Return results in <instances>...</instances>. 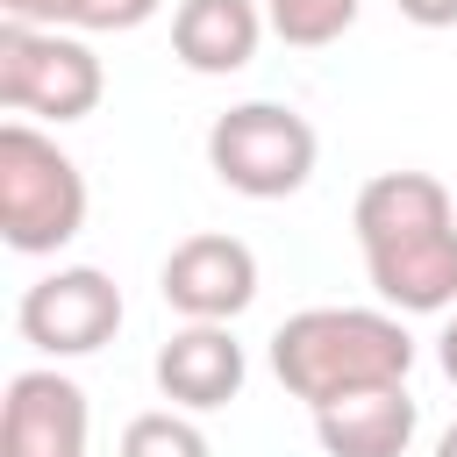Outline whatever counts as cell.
Returning a JSON list of instances; mask_svg holds the SVG:
<instances>
[{"label":"cell","mask_w":457,"mask_h":457,"mask_svg":"<svg viewBox=\"0 0 457 457\" xmlns=\"http://www.w3.org/2000/svg\"><path fill=\"white\" fill-rule=\"evenodd\" d=\"M264 21L293 50H321L357 21V0H264Z\"/></svg>","instance_id":"cell-12"},{"label":"cell","mask_w":457,"mask_h":457,"mask_svg":"<svg viewBox=\"0 0 457 457\" xmlns=\"http://www.w3.org/2000/svg\"><path fill=\"white\" fill-rule=\"evenodd\" d=\"M157 293L179 321H236L257 300V250L243 236L200 228V236L171 243V257L157 271Z\"/></svg>","instance_id":"cell-7"},{"label":"cell","mask_w":457,"mask_h":457,"mask_svg":"<svg viewBox=\"0 0 457 457\" xmlns=\"http://www.w3.org/2000/svg\"><path fill=\"white\" fill-rule=\"evenodd\" d=\"M271 371L293 400L328 407L364 386H400L414 371V336L393 307H300L271 336Z\"/></svg>","instance_id":"cell-2"},{"label":"cell","mask_w":457,"mask_h":457,"mask_svg":"<svg viewBox=\"0 0 457 457\" xmlns=\"http://www.w3.org/2000/svg\"><path fill=\"white\" fill-rule=\"evenodd\" d=\"M164 0H79V29L93 36H121V29H143Z\"/></svg>","instance_id":"cell-14"},{"label":"cell","mask_w":457,"mask_h":457,"mask_svg":"<svg viewBox=\"0 0 457 457\" xmlns=\"http://www.w3.org/2000/svg\"><path fill=\"white\" fill-rule=\"evenodd\" d=\"M414 428H421V407H414L407 378L400 386H364V393H343V400L314 407V436H321L328 457H407Z\"/></svg>","instance_id":"cell-10"},{"label":"cell","mask_w":457,"mask_h":457,"mask_svg":"<svg viewBox=\"0 0 457 457\" xmlns=\"http://www.w3.org/2000/svg\"><path fill=\"white\" fill-rule=\"evenodd\" d=\"M371 293L393 314H450L457 307V193L428 171H378L350 207Z\"/></svg>","instance_id":"cell-1"},{"label":"cell","mask_w":457,"mask_h":457,"mask_svg":"<svg viewBox=\"0 0 457 457\" xmlns=\"http://www.w3.org/2000/svg\"><path fill=\"white\" fill-rule=\"evenodd\" d=\"M414 29H457V0H393Z\"/></svg>","instance_id":"cell-16"},{"label":"cell","mask_w":457,"mask_h":457,"mask_svg":"<svg viewBox=\"0 0 457 457\" xmlns=\"http://www.w3.org/2000/svg\"><path fill=\"white\" fill-rule=\"evenodd\" d=\"M107 93V71L86 36L71 29H21L0 21V107L21 121H86Z\"/></svg>","instance_id":"cell-5"},{"label":"cell","mask_w":457,"mask_h":457,"mask_svg":"<svg viewBox=\"0 0 457 457\" xmlns=\"http://www.w3.org/2000/svg\"><path fill=\"white\" fill-rule=\"evenodd\" d=\"M114 457H214V443L186 421V407H150L121 428V450Z\"/></svg>","instance_id":"cell-13"},{"label":"cell","mask_w":457,"mask_h":457,"mask_svg":"<svg viewBox=\"0 0 457 457\" xmlns=\"http://www.w3.org/2000/svg\"><path fill=\"white\" fill-rule=\"evenodd\" d=\"M436 364H443V378L457 386V314L443 321V336H436Z\"/></svg>","instance_id":"cell-17"},{"label":"cell","mask_w":457,"mask_h":457,"mask_svg":"<svg viewBox=\"0 0 457 457\" xmlns=\"http://www.w3.org/2000/svg\"><path fill=\"white\" fill-rule=\"evenodd\" d=\"M0 14L21 29H79V0H0Z\"/></svg>","instance_id":"cell-15"},{"label":"cell","mask_w":457,"mask_h":457,"mask_svg":"<svg viewBox=\"0 0 457 457\" xmlns=\"http://www.w3.org/2000/svg\"><path fill=\"white\" fill-rule=\"evenodd\" d=\"M436 457H457V421H450V428L436 436Z\"/></svg>","instance_id":"cell-18"},{"label":"cell","mask_w":457,"mask_h":457,"mask_svg":"<svg viewBox=\"0 0 457 457\" xmlns=\"http://www.w3.org/2000/svg\"><path fill=\"white\" fill-rule=\"evenodd\" d=\"M314 157H321V136L286 100H243L207 129V171L243 200H293L314 179Z\"/></svg>","instance_id":"cell-4"},{"label":"cell","mask_w":457,"mask_h":457,"mask_svg":"<svg viewBox=\"0 0 457 457\" xmlns=\"http://www.w3.org/2000/svg\"><path fill=\"white\" fill-rule=\"evenodd\" d=\"M86 228V171L36 121L0 129V243L14 257H57Z\"/></svg>","instance_id":"cell-3"},{"label":"cell","mask_w":457,"mask_h":457,"mask_svg":"<svg viewBox=\"0 0 457 457\" xmlns=\"http://www.w3.org/2000/svg\"><path fill=\"white\" fill-rule=\"evenodd\" d=\"M157 393L171 400V407H186V414H214V407H228L236 393H243V343H236V328L228 321H186V328H171L164 343H157Z\"/></svg>","instance_id":"cell-9"},{"label":"cell","mask_w":457,"mask_h":457,"mask_svg":"<svg viewBox=\"0 0 457 457\" xmlns=\"http://www.w3.org/2000/svg\"><path fill=\"white\" fill-rule=\"evenodd\" d=\"M264 0H179L171 7V57L200 79H228L264 43Z\"/></svg>","instance_id":"cell-11"},{"label":"cell","mask_w":457,"mask_h":457,"mask_svg":"<svg viewBox=\"0 0 457 457\" xmlns=\"http://www.w3.org/2000/svg\"><path fill=\"white\" fill-rule=\"evenodd\" d=\"M93 443V407L86 386L57 364L14 371L0 400V457H86Z\"/></svg>","instance_id":"cell-8"},{"label":"cell","mask_w":457,"mask_h":457,"mask_svg":"<svg viewBox=\"0 0 457 457\" xmlns=\"http://www.w3.org/2000/svg\"><path fill=\"white\" fill-rule=\"evenodd\" d=\"M14 328L36 357L64 364V357H93L114 343L121 328V286L100 271V264H57L43 271L36 286H21V307H14Z\"/></svg>","instance_id":"cell-6"}]
</instances>
